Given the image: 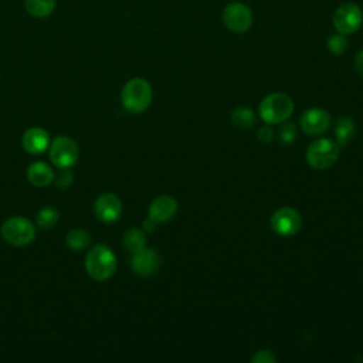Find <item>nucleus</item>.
Returning a JSON list of instances; mask_svg holds the SVG:
<instances>
[{
	"instance_id": "1",
	"label": "nucleus",
	"mask_w": 363,
	"mask_h": 363,
	"mask_svg": "<svg viewBox=\"0 0 363 363\" xmlns=\"http://www.w3.org/2000/svg\"><path fill=\"white\" fill-rule=\"evenodd\" d=\"M85 269L95 281L109 279L116 269V257L113 251L102 244L94 245L86 254Z\"/></svg>"
},
{
	"instance_id": "2",
	"label": "nucleus",
	"mask_w": 363,
	"mask_h": 363,
	"mask_svg": "<svg viewBox=\"0 0 363 363\" xmlns=\"http://www.w3.org/2000/svg\"><path fill=\"white\" fill-rule=\"evenodd\" d=\"M153 91L150 84L143 78H133L122 88L121 99L123 108L130 113H142L152 102Z\"/></svg>"
},
{
	"instance_id": "3",
	"label": "nucleus",
	"mask_w": 363,
	"mask_h": 363,
	"mask_svg": "<svg viewBox=\"0 0 363 363\" xmlns=\"http://www.w3.org/2000/svg\"><path fill=\"white\" fill-rule=\"evenodd\" d=\"M294 112L292 98L284 92L267 95L259 104V115L268 125L285 122Z\"/></svg>"
},
{
	"instance_id": "4",
	"label": "nucleus",
	"mask_w": 363,
	"mask_h": 363,
	"mask_svg": "<svg viewBox=\"0 0 363 363\" xmlns=\"http://www.w3.org/2000/svg\"><path fill=\"white\" fill-rule=\"evenodd\" d=\"M339 146L335 140L320 138L312 142L306 150V162L316 170H325L333 166L339 157Z\"/></svg>"
},
{
	"instance_id": "5",
	"label": "nucleus",
	"mask_w": 363,
	"mask_h": 363,
	"mask_svg": "<svg viewBox=\"0 0 363 363\" xmlns=\"http://www.w3.org/2000/svg\"><path fill=\"white\" fill-rule=\"evenodd\" d=\"M1 237L14 247H24L34 241L35 227L26 217H10L1 225Z\"/></svg>"
},
{
	"instance_id": "6",
	"label": "nucleus",
	"mask_w": 363,
	"mask_h": 363,
	"mask_svg": "<svg viewBox=\"0 0 363 363\" xmlns=\"http://www.w3.org/2000/svg\"><path fill=\"white\" fill-rule=\"evenodd\" d=\"M50 159L57 167H72L79 157L77 142L68 136H58L51 142Z\"/></svg>"
},
{
	"instance_id": "7",
	"label": "nucleus",
	"mask_w": 363,
	"mask_h": 363,
	"mask_svg": "<svg viewBox=\"0 0 363 363\" xmlns=\"http://www.w3.org/2000/svg\"><path fill=\"white\" fill-rule=\"evenodd\" d=\"M363 21V13L354 3H345L339 6L333 14V26L337 33L347 35L357 31Z\"/></svg>"
},
{
	"instance_id": "8",
	"label": "nucleus",
	"mask_w": 363,
	"mask_h": 363,
	"mask_svg": "<svg viewBox=\"0 0 363 363\" xmlns=\"http://www.w3.org/2000/svg\"><path fill=\"white\" fill-rule=\"evenodd\" d=\"M271 227L277 234L282 237H291L301 230L302 217L292 207H281L274 211L271 217Z\"/></svg>"
},
{
	"instance_id": "9",
	"label": "nucleus",
	"mask_w": 363,
	"mask_h": 363,
	"mask_svg": "<svg viewBox=\"0 0 363 363\" xmlns=\"http://www.w3.org/2000/svg\"><path fill=\"white\" fill-rule=\"evenodd\" d=\"M223 21L233 33H244L252 24L251 10L242 3H230L223 10Z\"/></svg>"
},
{
	"instance_id": "10",
	"label": "nucleus",
	"mask_w": 363,
	"mask_h": 363,
	"mask_svg": "<svg viewBox=\"0 0 363 363\" xmlns=\"http://www.w3.org/2000/svg\"><path fill=\"white\" fill-rule=\"evenodd\" d=\"M94 211L99 221L106 224L113 223L122 214V201L113 193H104L96 199L94 204Z\"/></svg>"
},
{
	"instance_id": "11",
	"label": "nucleus",
	"mask_w": 363,
	"mask_h": 363,
	"mask_svg": "<svg viewBox=\"0 0 363 363\" xmlns=\"http://www.w3.org/2000/svg\"><path fill=\"white\" fill-rule=\"evenodd\" d=\"M301 128L306 135L318 136L322 135L330 125V115L322 108H312L302 113L299 119Z\"/></svg>"
},
{
	"instance_id": "12",
	"label": "nucleus",
	"mask_w": 363,
	"mask_h": 363,
	"mask_svg": "<svg viewBox=\"0 0 363 363\" xmlns=\"http://www.w3.org/2000/svg\"><path fill=\"white\" fill-rule=\"evenodd\" d=\"M160 265V257L159 254L152 248H143L133 254L130 259L132 269L142 277H149L157 271Z\"/></svg>"
},
{
	"instance_id": "13",
	"label": "nucleus",
	"mask_w": 363,
	"mask_h": 363,
	"mask_svg": "<svg viewBox=\"0 0 363 363\" xmlns=\"http://www.w3.org/2000/svg\"><path fill=\"white\" fill-rule=\"evenodd\" d=\"M23 149L30 155H41L50 147V135L43 128H30L21 138Z\"/></svg>"
},
{
	"instance_id": "14",
	"label": "nucleus",
	"mask_w": 363,
	"mask_h": 363,
	"mask_svg": "<svg viewBox=\"0 0 363 363\" xmlns=\"http://www.w3.org/2000/svg\"><path fill=\"white\" fill-rule=\"evenodd\" d=\"M177 213V201L170 196H159L149 206V217L156 223H167Z\"/></svg>"
},
{
	"instance_id": "15",
	"label": "nucleus",
	"mask_w": 363,
	"mask_h": 363,
	"mask_svg": "<svg viewBox=\"0 0 363 363\" xmlns=\"http://www.w3.org/2000/svg\"><path fill=\"white\" fill-rule=\"evenodd\" d=\"M27 179L37 187H45L54 182V172L47 163L34 162L27 169Z\"/></svg>"
},
{
	"instance_id": "16",
	"label": "nucleus",
	"mask_w": 363,
	"mask_h": 363,
	"mask_svg": "<svg viewBox=\"0 0 363 363\" xmlns=\"http://www.w3.org/2000/svg\"><path fill=\"white\" fill-rule=\"evenodd\" d=\"M354 133H356V125L353 119L349 116H340L335 126V136H336L337 146L339 147L346 146L353 139Z\"/></svg>"
},
{
	"instance_id": "17",
	"label": "nucleus",
	"mask_w": 363,
	"mask_h": 363,
	"mask_svg": "<svg viewBox=\"0 0 363 363\" xmlns=\"http://www.w3.org/2000/svg\"><path fill=\"white\" fill-rule=\"evenodd\" d=\"M123 245L132 254L143 250L146 247L145 231L140 228H136V227L128 228L123 234Z\"/></svg>"
},
{
	"instance_id": "18",
	"label": "nucleus",
	"mask_w": 363,
	"mask_h": 363,
	"mask_svg": "<svg viewBox=\"0 0 363 363\" xmlns=\"http://www.w3.org/2000/svg\"><path fill=\"white\" fill-rule=\"evenodd\" d=\"M91 234L82 228H74L65 235V244L72 251H82L89 247L91 244Z\"/></svg>"
},
{
	"instance_id": "19",
	"label": "nucleus",
	"mask_w": 363,
	"mask_h": 363,
	"mask_svg": "<svg viewBox=\"0 0 363 363\" xmlns=\"http://www.w3.org/2000/svg\"><path fill=\"white\" fill-rule=\"evenodd\" d=\"M27 11L38 18L48 17L55 9V0H24Z\"/></svg>"
},
{
	"instance_id": "20",
	"label": "nucleus",
	"mask_w": 363,
	"mask_h": 363,
	"mask_svg": "<svg viewBox=\"0 0 363 363\" xmlns=\"http://www.w3.org/2000/svg\"><path fill=\"white\" fill-rule=\"evenodd\" d=\"M231 122L240 129H250L255 122V115L250 108H235L231 112Z\"/></svg>"
},
{
	"instance_id": "21",
	"label": "nucleus",
	"mask_w": 363,
	"mask_h": 363,
	"mask_svg": "<svg viewBox=\"0 0 363 363\" xmlns=\"http://www.w3.org/2000/svg\"><path fill=\"white\" fill-rule=\"evenodd\" d=\"M60 218V213L52 207H44L37 214V225L41 228H51Z\"/></svg>"
},
{
	"instance_id": "22",
	"label": "nucleus",
	"mask_w": 363,
	"mask_h": 363,
	"mask_svg": "<svg viewBox=\"0 0 363 363\" xmlns=\"http://www.w3.org/2000/svg\"><path fill=\"white\" fill-rule=\"evenodd\" d=\"M328 48L332 54H336V55L345 52L346 48H347V41H346L345 35L340 34V33L335 34V35H330L329 40H328Z\"/></svg>"
},
{
	"instance_id": "23",
	"label": "nucleus",
	"mask_w": 363,
	"mask_h": 363,
	"mask_svg": "<svg viewBox=\"0 0 363 363\" xmlns=\"http://www.w3.org/2000/svg\"><path fill=\"white\" fill-rule=\"evenodd\" d=\"M54 180H55V184L60 189H67V187H69L72 184L74 174L69 170V167H60L58 173L54 174Z\"/></svg>"
},
{
	"instance_id": "24",
	"label": "nucleus",
	"mask_w": 363,
	"mask_h": 363,
	"mask_svg": "<svg viewBox=\"0 0 363 363\" xmlns=\"http://www.w3.org/2000/svg\"><path fill=\"white\" fill-rule=\"evenodd\" d=\"M279 136H281V142L284 145H289L294 142L295 136H296V129L294 126V123H285L282 125L281 130H279Z\"/></svg>"
},
{
	"instance_id": "25",
	"label": "nucleus",
	"mask_w": 363,
	"mask_h": 363,
	"mask_svg": "<svg viewBox=\"0 0 363 363\" xmlns=\"http://www.w3.org/2000/svg\"><path fill=\"white\" fill-rule=\"evenodd\" d=\"M252 363H274L277 362L275 354L271 350H258L252 357H251Z\"/></svg>"
},
{
	"instance_id": "26",
	"label": "nucleus",
	"mask_w": 363,
	"mask_h": 363,
	"mask_svg": "<svg viewBox=\"0 0 363 363\" xmlns=\"http://www.w3.org/2000/svg\"><path fill=\"white\" fill-rule=\"evenodd\" d=\"M258 140L261 142V143H269L272 139H274V132H272V129L269 128V126H262V128H259V130H258Z\"/></svg>"
},
{
	"instance_id": "27",
	"label": "nucleus",
	"mask_w": 363,
	"mask_h": 363,
	"mask_svg": "<svg viewBox=\"0 0 363 363\" xmlns=\"http://www.w3.org/2000/svg\"><path fill=\"white\" fill-rule=\"evenodd\" d=\"M354 68L360 75H363V50H360L354 57Z\"/></svg>"
},
{
	"instance_id": "28",
	"label": "nucleus",
	"mask_w": 363,
	"mask_h": 363,
	"mask_svg": "<svg viewBox=\"0 0 363 363\" xmlns=\"http://www.w3.org/2000/svg\"><path fill=\"white\" fill-rule=\"evenodd\" d=\"M156 224H157V223H156L155 220H152L150 217H147V218L143 221V224H142L143 231H146V233H152V231H155Z\"/></svg>"
}]
</instances>
